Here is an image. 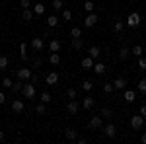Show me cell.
I'll list each match as a JSON object with an SVG mask.
<instances>
[{"label": "cell", "mask_w": 146, "mask_h": 144, "mask_svg": "<svg viewBox=\"0 0 146 144\" xmlns=\"http://www.w3.org/2000/svg\"><path fill=\"white\" fill-rule=\"evenodd\" d=\"M16 76H18V80H22V82H25V80H31V76H33V72H31V68H18L16 70Z\"/></svg>", "instance_id": "6da1fadb"}, {"label": "cell", "mask_w": 146, "mask_h": 144, "mask_svg": "<svg viewBox=\"0 0 146 144\" xmlns=\"http://www.w3.org/2000/svg\"><path fill=\"white\" fill-rule=\"evenodd\" d=\"M125 23H127L129 27H138V25H140V14H136V12H131Z\"/></svg>", "instance_id": "7a4b0ae2"}, {"label": "cell", "mask_w": 146, "mask_h": 144, "mask_svg": "<svg viewBox=\"0 0 146 144\" xmlns=\"http://www.w3.org/2000/svg\"><path fill=\"white\" fill-rule=\"evenodd\" d=\"M22 94H23V98L33 100V98H35V84H33V82H31V84H23Z\"/></svg>", "instance_id": "3957f363"}, {"label": "cell", "mask_w": 146, "mask_h": 144, "mask_svg": "<svg viewBox=\"0 0 146 144\" xmlns=\"http://www.w3.org/2000/svg\"><path fill=\"white\" fill-rule=\"evenodd\" d=\"M142 125H144V117H142V115H133V117H131V127H133L135 131L142 129Z\"/></svg>", "instance_id": "277c9868"}, {"label": "cell", "mask_w": 146, "mask_h": 144, "mask_svg": "<svg viewBox=\"0 0 146 144\" xmlns=\"http://www.w3.org/2000/svg\"><path fill=\"white\" fill-rule=\"evenodd\" d=\"M98 20H100V16H98L96 12H90V16L84 20V25H86V27H94V25L98 23Z\"/></svg>", "instance_id": "5b68a950"}, {"label": "cell", "mask_w": 146, "mask_h": 144, "mask_svg": "<svg viewBox=\"0 0 146 144\" xmlns=\"http://www.w3.org/2000/svg\"><path fill=\"white\" fill-rule=\"evenodd\" d=\"M103 134H105L107 138H115V136H117V129H115V125H113V123L105 125V127H103Z\"/></svg>", "instance_id": "8992f818"}, {"label": "cell", "mask_w": 146, "mask_h": 144, "mask_svg": "<svg viewBox=\"0 0 146 144\" xmlns=\"http://www.w3.org/2000/svg\"><path fill=\"white\" fill-rule=\"evenodd\" d=\"M45 84L47 86H56V84H58V74H56V72H49L45 76Z\"/></svg>", "instance_id": "52a82bcc"}, {"label": "cell", "mask_w": 146, "mask_h": 144, "mask_svg": "<svg viewBox=\"0 0 146 144\" xmlns=\"http://www.w3.org/2000/svg\"><path fill=\"white\" fill-rule=\"evenodd\" d=\"M90 127L92 129H101V127H103V117H101V115H94L90 119Z\"/></svg>", "instance_id": "ba28073f"}, {"label": "cell", "mask_w": 146, "mask_h": 144, "mask_svg": "<svg viewBox=\"0 0 146 144\" xmlns=\"http://www.w3.org/2000/svg\"><path fill=\"white\" fill-rule=\"evenodd\" d=\"M43 47H45V43H43L41 37H33V39H31V49H33V51L39 53V51H43Z\"/></svg>", "instance_id": "9c48e42d"}, {"label": "cell", "mask_w": 146, "mask_h": 144, "mask_svg": "<svg viewBox=\"0 0 146 144\" xmlns=\"http://www.w3.org/2000/svg\"><path fill=\"white\" fill-rule=\"evenodd\" d=\"M66 113H70V115H76L78 113V101L76 100H70L66 103Z\"/></svg>", "instance_id": "30bf717a"}, {"label": "cell", "mask_w": 146, "mask_h": 144, "mask_svg": "<svg viewBox=\"0 0 146 144\" xmlns=\"http://www.w3.org/2000/svg\"><path fill=\"white\" fill-rule=\"evenodd\" d=\"M23 109H25V103H23L22 100H14L12 101V111H14V113H22Z\"/></svg>", "instance_id": "8fae6325"}, {"label": "cell", "mask_w": 146, "mask_h": 144, "mask_svg": "<svg viewBox=\"0 0 146 144\" xmlns=\"http://www.w3.org/2000/svg\"><path fill=\"white\" fill-rule=\"evenodd\" d=\"M94 64H96V62H94V58H92L90 55L82 58V68H86V70H92V68H94Z\"/></svg>", "instance_id": "7c38bea8"}, {"label": "cell", "mask_w": 146, "mask_h": 144, "mask_svg": "<svg viewBox=\"0 0 146 144\" xmlns=\"http://www.w3.org/2000/svg\"><path fill=\"white\" fill-rule=\"evenodd\" d=\"M123 100L127 101V103H135V100H136V94L133 92V90H127L123 94Z\"/></svg>", "instance_id": "4fadbf2b"}, {"label": "cell", "mask_w": 146, "mask_h": 144, "mask_svg": "<svg viewBox=\"0 0 146 144\" xmlns=\"http://www.w3.org/2000/svg\"><path fill=\"white\" fill-rule=\"evenodd\" d=\"M88 55L94 58V60H98L100 58V55H101V51H100V47H96V45H92L90 49H88Z\"/></svg>", "instance_id": "5bb4252c"}, {"label": "cell", "mask_w": 146, "mask_h": 144, "mask_svg": "<svg viewBox=\"0 0 146 144\" xmlns=\"http://www.w3.org/2000/svg\"><path fill=\"white\" fill-rule=\"evenodd\" d=\"M64 136H66L70 142H72V140H78V131H76V129H66V131H64Z\"/></svg>", "instance_id": "9a60e30c"}, {"label": "cell", "mask_w": 146, "mask_h": 144, "mask_svg": "<svg viewBox=\"0 0 146 144\" xmlns=\"http://www.w3.org/2000/svg\"><path fill=\"white\" fill-rule=\"evenodd\" d=\"M49 51H51V53H58V51H60V41H58V39H51Z\"/></svg>", "instance_id": "2e32d148"}, {"label": "cell", "mask_w": 146, "mask_h": 144, "mask_svg": "<svg viewBox=\"0 0 146 144\" xmlns=\"http://www.w3.org/2000/svg\"><path fill=\"white\" fill-rule=\"evenodd\" d=\"M113 86H115V90H125L127 88V80H125V78H115Z\"/></svg>", "instance_id": "e0dca14e"}, {"label": "cell", "mask_w": 146, "mask_h": 144, "mask_svg": "<svg viewBox=\"0 0 146 144\" xmlns=\"http://www.w3.org/2000/svg\"><path fill=\"white\" fill-rule=\"evenodd\" d=\"M92 70H94V72H96L98 76H101V74H105V64H103V62H96Z\"/></svg>", "instance_id": "ac0fdd59"}, {"label": "cell", "mask_w": 146, "mask_h": 144, "mask_svg": "<svg viewBox=\"0 0 146 144\" xmlns=\"http://www.w3.org/2000/svg\"><path fill=\"white\" fill-rule=\"evenodd\" d=\"M131 55H135V56H138V58H140V56L144 55V47H140V45H135V47L131 49Z\"/></svg>", "instance_id": "d6986e66"}, {"label": "cell", "mask_w": 146, "mask_h": 144, "mask_svg": "<svg viewBox=\"0 0 146 144\" xmlns=\"http://www.w3.org/2000/svg\"><path fill=\"white\" fill-rule=\"evenodd\" d=\"M49 62H51L53 66L60 64V55H58V53H51V55H49Z\"/></svg>", "instance_id": "ffe728a7"}, {"label": "cell", "mask_w": 146, "mask_h": 144, "mask_svg": "<svg viewBox=\"0 0 146 144\" xmlns=\"http://www.w3.org/2000/svg\"><path fill=\"white\" fill-rule=\"evenodd\" d=\"M94 105H96V100H94L92 96H86V98H84V109H92Z\"/></svg>", "instance_id": "44dd1931"}, {"label": "cell", "mask_w": 146, "mask_h": 144, "mask_svg": "<svg viewBox=\"0 0 146 144\" xmlns=\"http://www.w3.org/2000/svg\"><path fill=\"white\" fill-rule=\"evenodd\" d=\"M129 56H131V49H129V47H121V49H119V58H129Z\"/></svg>", "instance_id": "7402d4cb"}, {"label": "cell", "mask_w": 146, "mask_h": 144, "mask_svg": "<svg viewBox=\"0 0 146 144\" xmlns=\"http://www.w3.org/2000/svg\"><path fill=\"white\" fill-rule=\"evenodd\" d=\"M31 18H33V12L29 10V8H27V10H22V20L23 22H31Z\"/></svg>", "instance_id": "603a6c76"}, {"label": "cell", "mask_w": 146, "mask_h": 144, "mask_svg": "<svg viewBox=\"0 0 146 144\" xmlns=\"http://www.w3.org/2000/svg\"><path fill=\"white\" fill-rule=\"evenodd\" d=\"M45 105H47V103H43V101H41V103H37V105H35V113H37V115H45V113H47Z\"/></svg>", "instance_id": "cb8c5ba5"}, {"label": "cell", "mask_w": 146, "mask_h": 144, "mask_svg": "<svg viewBox=\"0 0 146 144\" xmlns=\"http://www.w3.org/2000/svg\"><path fill=\"white\" fill-rule=\"evenodd\" d=\"M47 25H49V27H56V25H58V18H56V16H49V18H47Z\"/></svg>", "instance_id": "d4e9b609"}, {"label": "cell", "mask_w": 146, "mask_h": 144, "mask_svg": "<svg viewBox=\"0 0 146 144\" xmlns=\"http://www.w3.org/2000/svg\"><path fill=\"white\" fill-rule=\"evenodd\" d=\"M125 27V22H121V20H115V23H113V29L117 31V33H121Z\"/></svg>", "instance_id": "484cf974"}, {"label": "cell", "mask_w": 146, "mask_h": 144, "mask_svg": "<svg viewBox=\"0 0 146 144\" xmlns=\"http://www.w3.org/2000/svg\"><path fill=\"white\" fill-rule=\"evenodd\" d=\"M72 47H74V49H82V47H84L82 37H74V39H72Z\"/></svg>", "instance_id": "4316f807"}, {"label": "cell", "mask_w": 146, "mask_h": 144, "mask_svg": "<svg viewBox=\"0 0 146 144\" xmlns=\"http://www.w3.org/2000/svg\"><path fill=\"white\" fill-rule=\"evenodd\" d=\"M39 100L43 101V103H51V101H53V98H51V94H49V92H43V94L39 96Z\"/></svg>", "instance_id": "83f0119b"}, {"label": "cell", "mask_w": 146, "mask_h": 144, "mask_svg": "<svg viewBox=\"0 0 146 144\" xmlns=\"http://www.w3.org/2000/svg\"><path fill=\"white\" fill-rule=\"evenodd\" d=\"M22 88H23V82H22V80H20V82H14V84H12V92H14V94L22 92Z\"/></svg>", "instance_id": "f1b7e54d"}, {"label": "cell", "mask_w": 146, "mask_h": 144, "mask_svg": "<svg viewBox=\"0 0 146 144\" xmlns=\"http://www.w3.org/2000/svg\"><path fill=\"white\" fill-rule=\"evenodd\" d=\"M25 49H27V45L23 43H20V55H22V60H27V53H25Z\"/></svg>", "instance_id": "f546056e"}, {"label": "cell", "mask_w": 146, "mask_h": 144, "mask_svg": "<svg viewBox=\"0 0 146 144\" xmlns=\"http://www.w3.org/2000/svg\"><path fill=\"white\" fill-rule=\"evenodd\" d=\"M43 12H45V6H43V4H35L33 6V14L35 16H41Z\"/></svg>", "instance_id": "4dcf8cb0"}, {"label": "cell", "mask_w": 146, "mask_h": 144, "mask_svg": "<svg viewBox=\"0 0 146 144\" xmlns=\"http://www.w3.org/2000/svg\"><path fill=\"white\" fill-rule=\"evenodd\" d=\"M100 115L103 117V119H109V117H111L113 113H111V109H109V107H103V109L100 111Z\"/></svg>", "instance_id": "1f68e13d"}, {"label": "cell", "mask_w": 146, "mask_h": 144, "mask_svg": "<svg viewBox=\"0 0 146 144\" xmlns=\"http://www.w3.org/2000/svg\"><path fill=\"white\" fill-rule=\"evenodd\" d=\"M94 8H96V4H94L92 0H86V2H84V10L86 12H94Z\"/></svg>", "instance_id": "d6a6232c"}, {"label": "cell", "mask_w": 146, "mask_h": 144, "mask_svg": "<svg viewBox=\"0 0 146 144\" xmlns=\"http://www.w3.org/2000/svg\"><path fill=\"white\" fill-rule=\"evenodd\" d=\"M70 37H72V39H74V37H82V29H80V27H72V29H70Z\"/></svg>", "instance_id": "836d02e7"}, {"label": "cell", "mask_w": 146, "mask_h": 144, "mask_svg": "<svg viewBox=\"0 0 146 144\" xmlns=\"http://www.w3.org/2000/svg\"><path fill=\"white\" fill-rule=\"evenodd\" d=\"M6 66H8V56L0 55V70H6Z\"/></svg>", "instance_id": "e575fe53"}, {"label": "cell", "mask_w": 146, "mask_h": 144, "mask_svg": "<svg viewBox=\"0 0 146 144\" xmlns=\"http://www.w3.org/2000/svg\"><path fill=\"white\" fill-rule=\"evenodd\" d=\"M76 96H78V92L74 88H68V92H66V98L68 100H76Z\"/></svg>", "instance_id": "d590c367"}, {"label": "cell", "mask_w": 146, "mask_h": 144, "mask_svg": "<svg viewBox=\"0 0 146 144\" xmlns=\"http://www.w3.org/2000/svg\"><path fill=\"white\" fill-rule=\"evenodd\" d=\"M113 90H115L113 82H107V84H103V92H105V94H111Z\"/></svg>", "instance_id": "8d00e7d4"}, {"label": "cell", "mask_w": 146, "mask_h": 144, "mask_svg": "<svg viewBox=\"0 0 146 144\" xmlns=\"http://www.w3.org/2000/svg\"><path fill=\"white\" fill-rule=\"evenodd\" d=\"M136 88H138V92H142V94H146V78H142V80L138 82V86H136Z\"/></svg>", "instance_id": "74e56055"}, {"label": "cell", "mask_w": 146, "mask_h": 144, "mask_svg": "<svg viewBox=\"0 0 146 144\" xmlns=\"http://www.w3.org/2000/svg\"><path fill=\"white\" fill-rule=\"evenodd\" d=\"M62 20H66V22L72 20V12L68 10V8H66V10H62Z\"/></svg>", "instance_id": "f35d334b"}, {"label": "cell", "mask_w": 146, "mask_h": 144, "mask_svg": "<svg viewBox=\"0 0 146 144\" xmlns=\"http://www.w3.org/2000/svg\"><path fill=\"white\" fill-rule=\"evenodd\" d=\"M53 8H55V10H62V8H64L62 0H53Z\"/></svg>", "instance_id": "ab89813d"}, {"label": "cell", "mask_w": 146, "mask_h": 144, "mask_svg": "<svg viewBox=\"0 0 146 144\" xmlns=\"http://www.w3.org/2000/svg\"><path fill=\"white\" fill-rule=\"evenodd\" d=\"M82 88H84V92H90V90L94 88V84H92L90 80H84V84H82Z\"/></svg>", "instance_id": "60d3db41"}, {"label": "cell", "mask_w": 146, "mask_h": 144, "mask_svg": "<svg viewBox=\"0 0 146 144\" xmlns=\"http://www.w3.org/2000/svg\"><path fill=\"white\" fill-rule=\"evenodd\" d=\"M31 64H33V68H39L41 64H43V60H41V58L37 56V58H33V60H31Z\"/></svg>", "instance_id": "b9f144b4"}, {"label": "cell", "mask_w": 146, "mask_h": 144, "mask_svg": "<svg viewBox=\"0 0 146 144\" xmlns=\"http://www.w3.org/2000/svg\"><path fill=\"white\" fill-rule=\"evenodd\" d=\"M20 6H22V10H27V8L31 6V2H29V0H22V2H20Z\"/></svg>", "instance_id": "7bdbcfd3"}, {"label": "cell", "mask_w": 146, "mask_h": 144, "mask_svg": "<svg viewBox=\"0 0 146 144\" xmlns=\"http://www.w3.org/2000/svg\"><path fill=\"white\" fill-rule=\"evenodd\" d=\"M138 66H140V70H146V58H138Z\"/></svg>", "instance_id": "ee69618b"}, {"label": "cell", "mask_w": 146, "mask_h": 144, "mask_svg": "<svg viewBox=\"0 0 146 144\" xmlns=\"http://www.w3.org/2000/svg\"><path fill=\"white\" fill-rule=\"evenodd\" d=\"M2 84H4L6 88H12V84H14V82H12L10 78H4V80H2Z\"/></svg>", "instance_id": "f6af8a7d"}, {"label": "cell", "mask_w": 146, "mask_h": 144, "mask_svg": "<svg viewBox=\"0 0 146 144\" xmlns=\"http://www.w3.org/2000/svg\"><path fill=\"white\" fill-rule=\"evenodd\" d=\"M78 144H86L88 142V138H84V136H78V140H76Z\"/></svg>", "instance_id": "bcb514c9"}, {"label": "cell", "mask_w": 146, "mask_h": 144, "mask_svg": "<svg viewBox=\"0 0 146 144\" xmlns=\"http://www.w3.org/2000/svg\"><path fill=\"white\" fill-rule=\"evenodd\" d=\"M2 103H6V96H4V94L0 92V105H2Z\"/></svg>", "instance_id": "7dc6e473"}, {"label": "cell", "mask_w": 146, "mask_h": 144, "mask_svg": "<svg viewBox=\"0 0 146 144\" xmlns=\"http://www.w3.org/2000/svg\"><path fill=\"white\" fill-rule=\"evenodd\" d=\"M140 115H142V117H146V105H142V107H140Z\"/></svg>", "instance_id": "c3c4849f"}, {"label": "cell", "mask_w": 146, "mask_h": 144, "mask_svg": "<svg viewBox=\"0 0 146 144\" xmlns=\"http://www.w3.org/2000/svg\"><path fill=\"white\" fill-rule=\"evenodd\" d=\"M2 140H6V133H4V131H0V142H2Z\"/></svg>", "instance_id": "681fc988"}, {"label": "cell", "mask_w": 146, "mask_h": 144, "mask_svg": "<svg viewBox=\"0 0 146 144\" xmlns=\"http://www.w3.org/2000/svg\"><path fill=\"white\" fill-rule=\"evenodd\" d=\"M140 140H142V142H144V144H146V133H144V134H142V136H140Z\"/></svg>", "instance_id": "f907efd6"}, {"label": "cell", "mask_w": 146, "mask_h": 144, "mask_svg": "<svg viewBox=\"0 0 146 144\" xmlns=\"http://www.w3.org/2000/svg\"><path fill=\"white\" fill-rule=\"evenodd\" d=\"M144 55H146V49H144Z\"/></svg>", "instance_id": "816d5d0a"}]
</instances>
